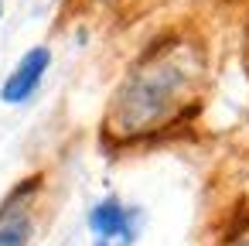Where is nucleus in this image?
<instances>
[{
	"instance_id": "39448f33",
	"label": "nucleus",
	"mask_w": 249,
	"mask_h": 246,
	"mask_svg": "<svg viewBox=\"0 0 249 246\" xmlns=\"http://www.w3.org/2000/svg\"><path fill=\"white\" fill-rule=\"evenodd\" d=\"M225 246H249V229H246V232H239V236H232Z\"/></svg>"
},
{
	"instance_id": "f257e3e1",
	"label": "nucleus",
	"mask_w": 249,
	"mask_h": 246,
	"mask_svg": "<svg viewBox=\"0 0 249 246\" xmlns=\"http://www.w3.org/2000/svg\"><path fill=\"white\" fill-rule=\"evenodd\" d=\"M188 89H191V69H184V62H178L174 52H157L120 89L116 106L120 123H126L120 130H147L160 123L181 103V96H188Z\"/></svg>"
},
{
	"instance_id": "20e7f679",
	"label": "nucleus",
	"mask_w": 249,
	"mask_h": 246,
	"mask_svg": "<svg viewBox=\"0 0 249 246\" xmlns=\"http://www.w3.org/2000/svg\"><path fill=\"white\" fill-rule=\"evenodd\" d=\"M31 236V219L28 215H14L0 226V246H24Z\"/></svg>"
},
{
	"instance_id": "f03ea898",
	"label": "nucleus",
	"mask_w": 249,
	"mask_h": 246,
	"mask_svg": "<svg viewBox=\"0 0 249 246\" xmlns=\"http://www.w3.org/2000/svg\"><path fill=\"white\" fill-rule=\"evenodd\" d=\"M48 62H52V52H48V48H31V52L21 58V65L11 72V79L4 82L0 99H4V103H24V99L41 86V76H45Z\"/></svg>"
},
{
	"instance_id": "0eeeda50",
	"label": "nucleus",
	"mask_w": 249,
	"mask_h": 246,
	"mask_svg": "<svg viewBox=\"0 0 249 246\" xmlns=\"http://www.w3.org/2000/svg\"><path fill=\"white\" fill-rule=\"evenodd\" d=\"M99 246H106V243H99Z\"/></svg>"
},
{
	"instance_id": "7ed1b4c3",
	"label": "nucleus",
	"mask_w": 249,
	"mask_h": 246,
	"mask_svg": "<svg viewBox=\"0 0 249 246\" xmlns=\"http://www.w3.org/2000/svg\"><path fill=\"white\" fill-rule=\"evenodd\" d=\"M133 212L123 208L120 202H99L92 212H89V226L96 236L103 239H120V243H130L133 236Z\"/></svg>"
},
{
	"instance_id": "423d86ee",
	"label": "nucleus",
	"mask_w": 249,
	"mask_h": 246,
	"mask_svg": "<svg viewBox=\"0 0 249 246\" xmlns=\"http://www.w3.org/2000/svg\"><path fill=\"white\" fill-rule=\"evenodd\" d=\"M0 18H4V4H0Z\"/></svg>"
}]
</instances>
